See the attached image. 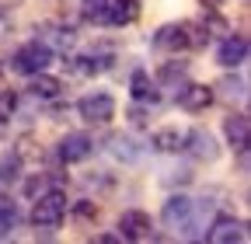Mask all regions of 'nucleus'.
Segmentation results:
<instances>
[{"label":"nucleus","instance_id":"f257e3e1","mask_svg":"<svg viewBox=\"0 0 251 244\" xmlns=\"http://www.w3.org/2000/svg\"><path fill=\"white\" fill-rule=\"evenodd\" d=\"M31 202H35L31 206V223L39 230H59V223L67 220V195L59 189H49V192L35 195Z\"/></svg>","mask_w":251,"mask_h":244},{"label":"nucleus","instance_id":"f03ea898","mask_svg":"<svg viewBox=\"0 0 251 244\" xmlns=\"http://www.w3.org/2000/svg\"><path fill=\"white\" fill-rule=\"evenodd\" d=\"M49 63H52V46H49V42H42V39L25 42V46L11 56V67H14L18 73H25V77L49 70Z\"/></svg>","mask_w":251,"mask_h":244},{"label":"nucleus","instance_id":"7ed1b4c3","mask_svg":"<svg viewBox=\"0 0 251 244\" xmlns=\"http://www.w3.org/2000/svg\"><path fill=\"white\" fill-rule=\"evenodd\" d=\"M77 115L87 122V126H108L115 119V98L108 91H94V95H84L77 101Z\"/></svg>","mask_w":251,"mask_h":244},{"label":"nucleus","instance_id":"20e7f679","mask_svg":"<svg viewBox=\"0 0 251 244\" xmlns=\"http://www.w3.org/2000/svg\"><path fill=\"white\" fill-rule=\"evenodd\" d=\"M192 213H196V199L168 195V202L161 206V223L175 234H192Z\"/></svg>","mask_w":251,"mask_h":244},{"label":"nucleus","instance_id":"39448f33","mask_svg":"<svg viewBox=\"0 0 251 244\" xmlns=\"http://www.w3.org/2000/svg\"><path fill=\"white\" fill-rule=\"evenodd\" d=\"M181 150L192 161H199V164H213L216 157H220V143H216V136L209 133V129H188L185 133V140H181Z\"/></svg>","mask_w":251,"mask_h":244},{"label":"nucleus","instance_id":"423d86ee","mask_svg":"<svg viewBox=\"0 0 251 244\" xmlns=\"http://www.w3.org/2000/svg\"><path fill=\"white\" fill-rule=\"evenodd\" d=\"M153 220L143 209H126L119 217V241H153Z\"/></svg>","mask_w":251,"mask_h":244},{"label":"nucleus","instance_id":"0eeeda50","mask_svg":"<svg viewBox=\"0 0 251 244\" xmlns=\"http://www.w3.org/2000/svg\"><path fill=\"white\" fill-rule=\"evenodd\" d=\"M202 237L213 241V244H241V241H248V223L237 220V217H216L202 230Z\"/></svg>","mask_w":251,"mask_h":244},{"label":"nucleus","instance_id":"6e6552de","mask_svg":"<svg viewBox=\"0 0 251 244\" xmlns=\"http://www.w3.org/2000/svg\"><path fill=\"white\" fill-rule=\"evenodd\" d=\"M248 35H241V32H227L224 35V42H220V49H216V63L224 67V70H237V67H244L248 63Z\"/></svg>","mask_w":251,"mask_h":244},{"label":"nucleus","instance_id":"1a4fd4ad","mask_svg":"<svg viewBox=\"0 0 251 244\" xmlns=\"http://www.w3.org/2000/svg\"><path fill=\"white\" fill-rule=\"evenodd\" d=\"M150 46L157 52H181L188 49V21H171V24H161L153 32Z\"/></svg>","mask_w":251,"mask_h":244},{"label":"nucleus","instance_id":"9d476101","mask_svg":"<svg viewBox=\"0 0 251 244\" xmlns=\"http://www.w3.org/2000/svg\"><path fill=\"white\" fill-rule=\"evenodd\" d=\"M213 101H216V87H209V84H185L178 91V108L188 112V115L206 112Z\"/></svg>","mask_w":251,"mask_h":244},{"label":"nucleus","instance_id":"9b49d317","mask_svg":"<svg viewBox=\"0 0 251 244\" xmlns=\"http://www.w3.org/2000/svg\"><path fill=\"white\" fill-rule=\"evenodd\" d=\"M91 154H94V140L84 136V133H67V136L56 143V157H59L63 164H80V161H87Z\"/></svg>","mask_w":251,"mask_h":244},{"label":"nucleus","instance_id":"f8f14e48","mask_svg":"<svg viewBox=\"0 0 251 244\" xmlns=\"http://www.w3.org/2000/svg\"><path fill=\"white\" fill-rule=\"evenodd\" d=\"M224 136H227V143L237 150L241 157H248V143H251V122H248V115H244V112H237V115H227V119H224Z\"/></svg>","mask_w":251,"mask_h":244},{"label":"nucleus","instance_id":"ddd939ff","mask_svg":"<svg viewBox=\"0 0 251 244\" xmlns=\"http://www.w3.org/2000/svg\"><path fill=\"white\" fill-rule=\"evenodd\" d=\"M140 18V0H108V7H105V24L112 28H126V24H133Z\"/></svg>","mask_w":251,"mask_h":244},{"label":"nucleus","instance_id":"4468645a","mask_svg":"<svg viewBox=\"0 0 251 244\" xmlns=\"http://www.w3.org/2000/svg\"><path fill=\"white\" fill-rule=\"evenodd\" d=\"M108 150H112V157L122 161V164H136L143 157V146L129 136V133H112L108 136Z\"/></svg>","mask_w":251,"mask_h":244},{"label":"nucleus","instance_id":"2eb2a0df","mask_svg":"<svg viewBox=\"0 0 251 244\" xmlns=\"http://www.w3.org/2000/svg\"><path fill=\"white\" fill-rule=\"evenodd\" d=\"M129 95H133V101H140V105H157V101H161V95H157V80H150L147 70H133V77H129Z\"/></svg>","mask_w":251,"mask_h":244},{"label":"nucleus","instance_id":"dca6fc26","mask_svg":"<svg viewBox=\"0 0 251 244\" xmlns=\"http://www.w3.org/2000/svg\"><path fill=\"white\" fill-rule=\"evenodd\" d=\"M185 84H188V63H185V59H171V63H164L161 70H157V87L181 91Z\"/></svg>","mask_w":251,"mask_h":244},{"label":"nucleus","instance_id":"f3484780","mask_svg":"<svg viewBox=\"0 0 251 244\" xmlns=\"http://www.w3.org/2000/svg\"><path fill=\"white\" fill-rule=\"evenodd\" d=\"M28 91H31V98H39V101H56V98L63 95V80H59V77H49V73L42 70V73H31Z\"/></svg>","mask_w":251,"mask_h":244},{"label":"nucleus","instance_id":"a211bd4d","mask_svg":"<svg viewBox=\"0 0 251 244\" xmlns=\"http://www.w3.org/2000/svg\"><path fill=\"white\" fill-rule=\"evenodd\" d=\"M181 140H185V133H178L175 126H164V129H157V133L150 136V146L157 150V154H178V150H181Z\"/></svg>","mask_w":251,"mask_h":244},{"label":"nucleus","instance_id":"6ab92c4d","mask_svg":"<svg viewBox=\"0 0 251 244\" xmlns=\"http://www.w3.org/2000/svg\"><path fill=\"white\" fill-rule=\"evenodd\" d=\"M105 67H108V59H101V56H74L70 59V70L77 77H94V73H101Z\"/></svg>","mask_w":251,"mask_h":244},{"label":"nucleus","instance_id":"aec40b11","mask_svg":"<svg viewBox=\"0 0 251 244\" xmlns=\"http://www.w3.org/2000/svg\"><path fill=\"white\" fill-rule=\"evenodd\" d=\"M18 174H21V157L11 154V150H7V154H0V185H4V189L14 185Z\"/></svg>","mask_w":251,"mask_h":244},{"label":"nucleus","instance_id":"412c9836","mask_svg":"<svg viewBox=\"0 0 251 244\" xmlns=\"http://www.w3.org/2000/svg\"><path fill=\"white\" fill-rule=\"evenodd\" d=\"M18 220H21L18 206H14V202H0V241H7V237L14 234Z\"/></svg>","mask_w":251,"mask_h":244},{"label":"nucleus","instance_id":"4be33fe9","mask_svg":"<svg viewBox=\"0 0 251 244\" xmlns=\"http://www.w3.org/2000/svg\"><path fill=\"white\" fill-rule=\"evenodd\" d=\"M49 189H59L49 174H31V178L25 181V195H28V199H35V195H42V192H49Z\"/></svg>","mask_w":251,"mask_h":244},{"label":"nucleus","instance_id":"5701e85b","mask_svg":"<svg viewBox=\"0 0 251 244\" xmlns=\"http://www.w3.org/2000/svg\"><path fill=\"white\" fill-rule=\"evenodd\" d=\"M216 87H220V95H224V98H237V101L248 95V84H244L241 77H224Z\"/></svg>","mask_w":251,"mask_h":244},{"label":"nucleus","instance_id":"b1692460","mask_svg":"<svg viewBox=\"0 0 251 244\" xmlns=\"http://www.w3.org/2000/svg\"><path fill=\"white\" fill-rule=\"evenodd\" d=\"M14 112H18V95H14V91H4V87H0V126H4V122H7Z\"/></svg>","mask_w":251,"mask_h":244},{"label":"nucleus","instance_id":"393cba45","mask_svg":"<svg viewBox=\"0 0 251 244\" xmlns=\"http://www.w3.org/2000/svg\"><path fill=\"white\" fill-rule=\"evenodd\" d=\"M105 7H108V0H80V11H84L87 21H101Z\"/></svg>","mask_w":251,"mask_h":244},{"label":"nucleus","instance_id":"a878e982","mask_svg":"<svg viewBox=\"0 0 251 244\" xmlns=\"http://www.w3.org/2000/svg\"><path fill=\"white\" fill-rule=\"evenodd\" d=\"M202 24H206V32H209V35H213V32H216V35H227V32H230L227 21L220 18V14H206V18H202Z\"/></svg>","mask_w":251,"mask_h":244},{"label":"nucleus","instance_id":"bb28decb","mask_svg":"<svg viewBox=\"0 0 251 244\" xmlns=\"http://www.w3.org/2000/svg\"><path fill=\"white\" fill-rule=\"evenodd\" d=\"M74 217H77V220H94V217H98V206L87 202V199H80V202L74 206Z\"/></svg>","mask_w":251,"mask_h":244},{"label":"nucleus","instance_id":"cd10ccee","mask_svg":"<svg viewBox=\"0 0 251 244\" xmlns=\"http://www.w3.org/2000/svg\"><path fill=\"white\" fill-rule=\"evenodd\" d=\"M14 32V21H11V14L7 11H0V39H7Z\"/></svg>","mask_w":251,"mask_h":244},{"label":"nucleus","instance_id":"c85d7f7f","mask_svg":"<svg viewBox=\"0 0 251 244\" xmlns=\"http://www.w3.org/2000/svg\"><path fill=\"white\" fill-rule=\"evenodd\" d=\"M21 0H0V11H7V7H18Z\"/></svg>","mask_w":251,"mask_h":244},{"label":"nucleus","instance_id":"c756f323","mask_svg":"<svg viewBox=\"0 0 251 244\" xmlns=\"http://www.w3.org/2000/svg\"><path fill=\"white\" fill-rule=\"evenodd\" d=\"M202 4H206V7H220V4H224V0H202Z\"/></svg>","mask_w":251,"mask_h":244}]
</instances>
